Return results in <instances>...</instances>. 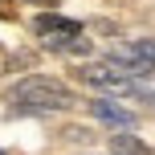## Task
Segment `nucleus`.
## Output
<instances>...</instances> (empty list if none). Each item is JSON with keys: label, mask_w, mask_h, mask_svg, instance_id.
Instances as JSON below:
<instances>
[{"label": "nucleus", "mask_w": 155, "mask_h": 155, "mask_svg": "<svg viewBox=\"0 0 155 155\" xmlns=\"http://www.w3.org/2000/svg\"><path fill=\"white\" fill-rule=\"evenodd\" d=\"M74 90L57 78H45V74H33V78H21V82L8 90V106L16 114H61V110L74 106Z\"/></svg>", "instance_id": "f257e3e1"}, {"label": "nucleus", "mask_w": 155, "mask_h": 155, "mask_svg": "<svg viewBox=\"0 0 155 155\" xmlns=\"http://www.w3.org/2000/svg\"><path fill=\"white\" fill-rule=\"evenodd\" d=\"M78 78L94 90H106V94H131V82H135L118 61H86L78 70Z\"/></svg>", "instance_id": "7ed1b4c3"}, {"label": "nucleus", "mask_w": 155, "mask_h": 155, "mask_svg": "<svg viewBox=\"0 0 155 155\" xmlns=\"http://www.w3.org/2000/svg\"><path fill=\"white\" fill-rule=\"evenodd\" d=\"M33 33H37L49 49H57V53H86V49H90L82 25L70 21V16H57V12H41L37 21H33Z\"/></svg>", "instance_id": "f03ea898"}, {"label": "nucleus", "mask_w": 155, "mask_h": 155, "mask_svg": "<svg viewBox=\"0 0 155 155\" xmlns=\"http://www.w3.org/2000/svg\"><path fill=\"white\" fill-rule=\"evenodd\" d=\"M110 155H151V147L139 139V135L118 131V135H110Z\"/></svg>", "instance_id": "39448f33"}, {"label": "nucleus", "mask_w": 155, "mask_h": 155, "mask_svg": "<svg viewBox=\"0 0 155 155\" xmlns=\"http://www.w3.org/2000/svg\"><path fill=\"white\" fill-rule=\"evenodd\" d=\"M90 114L98 118V123H106L110 131H135V127H139V114H135V110H127L123 102H114V98H94L90 102Z\"/></svg>", "instance_id": "20e7f679"}]
</instances>
